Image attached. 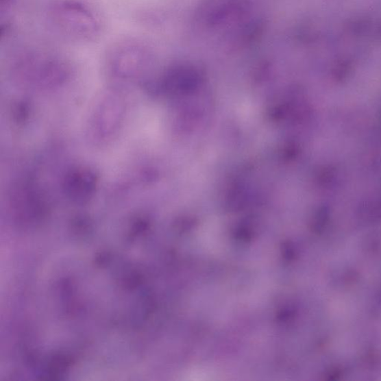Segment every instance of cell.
<instances>
[{
  "label": "cell",
  "instance_id": "cell-1",
  "mask_svg": "<svg viewBox=\"0 0 381 381\" xmlns=\"http://www.w3.org/2000/svg\"><path fill=\"white\" fill-rule=\"evenodd\" d=\"M95 184V179L90 171H77L69 178L68 189L72 197L84 200L93 193Z\"/></svg>",
  "mask_w": 381,
  "mask_h": 381
}]
</instances>
